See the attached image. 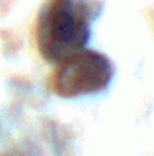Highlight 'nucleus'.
I'll return each mask as SVG.
<instances>
[{
  "label": "nucleus",
  "mask_w": 154,
  "mask_h": 156,
  "mask_svg": "<svg viewBox=\"0 0 154 156\" xmlns=\"http://www.w3.org/2000/svg\"><path fill=\"white\" fill-rule=\"evenodd\" d=\"M90 37L89 19L72 0H52L37 22V47L45 61L62 62L82 51Z\"/></svg>",
  "instance_id": "1"
},
{
  "label": "nucleus",
  "mask_w": 154,
  "mask_h": 156,
  "mask_svg": "<svg viewBox=\"0 0 154 156\" xmlns=\"http://www.w3.org/2000/svg\"><path fill=\"white\" fill-rule=\"evenodd\" d=\"M112 64L96 51H82L59 62L50 79V87L60 98H79L96 94L109 86Z\"/></svg>",
  "instance_id": "2"
}]
</instances>
